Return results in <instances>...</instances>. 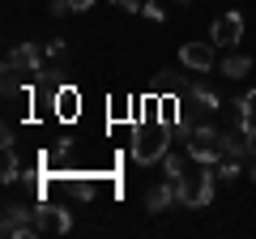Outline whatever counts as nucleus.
I'll list each match as a JSON object with an SVG mask.
<instances>
[{"instance_id": "nucleus-11", "label": "nucleus", "mask_w": 256, "mask_h": 239, "mask_svg": "<svg viewBox=\"0 0 256 239\" xmlns=\"http://www.w3.org/2000/svg\"><path fill=\"white\" fill-rule=\"evenodd\" d=\"M218 73H222V77H230V82H239V77L252 73V56H244V52H235V47H230V52L218 60Z\"/></svg>"}, {"instance_id": "nucleus-12", "label": "nucleus", "mask_w": 256, "mask_h": 239, "mask_svg": "<svg viewBox=\"0 0 256 239\" xmlns=\"http://www.w3.org/2000/svg\"><path fill=\"white\" fill-rule=\"evenodd\" d=\"M235 116H239V128H244L248 137H256V90H248L244 98L235 102Z\"/></svg>"}, {"instance_id": "nucleus-6", "label": "nucleus", "mask_w": 256, "mask_h": 239, "mask_svg": "<svg viewBox=\"0 0 256 239\" xmlns=\"http://www.w3.org/2000/svg\"><path fill=\"white\" fill-rule=\"evenodd\" d=\"M180 64L188 73H214L218 68V47L205 38V43H184L180 47Z\"/></svg>"}, {"instance_id": "nucleus-17", "label": "nucleus", "mask_w": 256, "mask_h": 239, "mask_svg": "<svg viewBox=\"0 0 256 239\" xmlns=\"http://www.w3.org/2000/svg\"><path fill=\"white\" fill-rule=\"evenodd\" d=\"M192 86H184L180 73H158V94H188Z\"/></svg>"}, {"instance_id": "nucleus-22", "label": "nucleus", "mask_w": 256, "mask_h": 239, "mask_svg": "<svg viewBox=\"0 0 256 239\" xmlns=\"http://www.w3.org/2000/svg\"><path fill=\"white\" fill-rule=\"evenodd\" d=\"M86 9H94V0H73V13H86Z\"/></svg>"}, {"instance_id": "nucleus-2", "label": "nucleus", "mask_w": 256, "mask_h": 239, "mask_svg": "<svg viewBox=\"0 0 256 239\" xmlns=\"http://www.w3.org/2000/svg\"><path fill=\"white\" fill-rule=\"evenodd\" d=\"M175 184H180V205H188V210H205V205L214 201L218 175H214L210 162H196V166H188Z\"/></svg>"}, {"instance_id": "nucleus-13", "label": "nucleus", "mask_w": 256, "mask_h": 239, "mask_svg": "<svg viewBox=\"0 0 256 239\" xmlns=\"http://www.w3.org/2000/svg\"><path fill=\"white\" fill-rule=\"evenodd\" d=\"M0 180H4V184H18V180H22L18 146H0Z\"/></svg>"}, {"instance_id": "nucleus-21", "label": "nucleus", "mask_w": 256, "mask_h": 239, "mask_svg": "<svg viewBox=\"0 0 256 239\" xmlns=\"http://www.w3.org/2000/svg\"><path fill=\"white\" fill-rule=\"evenodd\" d=\"M111 4H120V9H128V13H137L141 4H146V0H111Z\"/></svg>"}, {"instance_id": "nucleus-18", "label": "nucleus", "mask_w": 256, "mask_h": 239, "mask_svg": "<svg viewBox=\"0 0 256 239\" xmlns=\"http://www.w3.org/2000/svg\"><path fill=\"white\" fill-rule=\"evenodd\" d=\"M141 13H146L150 22H166V9L158 4V0H146V4H141Z\"/></svg>"}, {"instance_id": "nucleus-4", "label": "nucleus", "mask_w": 256, "mask_h": 239, "mask_svg": "<svg viewBox=\"0 0 256 239\" xmlns=\"http://www.w3.org/2000/svg\"><path fill=\"white\" fill-rule=\"evenodd\" d=\"M0 230L9 239H34L38 222H34V205L26 201H4V214H0Z\"/></svg>"}, {"instance_id": "nucleus-8", "label": "nucleus", "mask_w": 256, "mask_h": 239, "mask_svg": "<svg viewBox=\"0 0 256 239\" xmlns=\"http://www.w3.org/2000/svg\"><path fill=\"white\" fill-rule=\"evenodd\" d=\"M43 56H47L43 47L26 38V43H18V47L9 52V60H4V64H13L18 73H26V77H43Z\"/></svg>"}, {"instance_id": "nucleus-19", "label": "nucleus", "mask_w": 256, "mask_h": 239, "mask_svg": "<svg viewBox=\"0 0 256 239\" xmlns=\"http://www.w3.org/2000/svg\"><path fill=\"white\" fill-rule=\"evenodd\" d=\"M52 13L64 18V13H73V0H52Z\"/></svg>"}, {"instance_id": "nucleus-20", "label": "nucleus", "mask_w": 256, "mask_h": 239, "mask_svg": "<svg viewBox=\"0 0 256 239\" xmlns=\"http://www.w3.org/2000/svg\"><path fill=\"white\" fill-rule=\"evenodd\" d=\"M47 56H56V60H60V56H64V38H52V43H47Z\"/></svg>"}, {"instance_id": "nucleus-15", "label": "nucleus", "mask_w": 256, "mask_h": 239, "mask_svg": "<svg viewBox=\"0 0 256 239\" xmlns=\"http://www.w3.org/2000/svg\"><path fill=\"white\" fill-rule=\"evenodd\" d=\"M188 158L192 154H175V150H166L162 162H158V166H162V180H180V175L188 171Z\"/></svg>"}, {"instance_id": "nucleus-10", "label": "nucleus", "mask_w": 256, "mask_h": 239, "mask_svg": "<svg viewBox=\"0 0 256 239\" xmlns=\"http://www.w3.org/2000/svg\"><path fill=\"white\" fill-rule=\"evenodd\" d=\"M175 201H180V184H175V180H162V184H154V188L146 192V210H150V214L171 210Z\"/></svg>"}, {"instance_id": "nucleus-9", "label": "nucleus", "mask_w": 256, "mask_h": 239, "mask_svg": "<svg viewBox=\"0 0 256 239\" xmlns=\"http://www.w3.org/2000/svg\"><path fill=\"white\" fill-rule=\"evenodd\" d=\"M77 111H82V94H77V86H56L52 116L56 120H77Z\"/></svg>"}, {"instance_id": "nucleus-16", "label": "nucleus", "mask_w": 256, "mask_h": 239, "mask_svg": "<svg viewBox=\"0 0 256 239\" xmlns=\"http://www.w3.org/2000/svg\"><path fill=\"white\" fill-rule=\"evenodd\" d=\"M214 175H218V184H235L239 175H244V166H239V158H222V162L214 166Z\"/></svg>"}, {"instance_id": "nucleus-7", "label": "nucleus", "mask_w": 256, "mask_h": 239, "mask_svg": "<svg viewBox=\"0 0 256 239\" xmlns=\"http://www.w3.org/2000/svg\"><path fill=\"white\" fill-rule=\"evenodd\" d=\"M239 38H244V13H222V18H214V26H210V43L214 47H239Z\"/></svg>"}, {"instance_id": "nucleus-1", "label": "nucleus", "mask_w": 256, "mask_h": 239, "mask_svg": "<svg viewBox=\"0 0 256 239\" xmlns=\"http://www.w3.org/2000/svg\"><path fill=\"white\" fill-rule=\"evenodd\" d=\"M171 124H162V120H154V124H141L137 132H132V162L137 166H154L162 162V154L171 150Z\"/></svg>"}, {"instance_id": "nucleus-3", "label": "nucleus", "mask_w": 256, "mask_h": 239, "mask_svg": "<svg viewBox=\"0 0 256 239\" xmlns=\"http://www.w3.org/2000/svg\"><path fill=\"white\" fill-rule=\"evenodd\" d=\"M184 146H188L192 162H210V166H218L222 158H226V132H218L214 124H192Z\"/></svg>"}, {"instance_id": "nucleus-14", "label": "nucleus", "mask_w": 256, "mask_h": 239, "mask_svg": "<svg viewBox=\"0 0 256 239\" xmlns=\"http://www.w3.org/2000/svg\"><path fill=\"white\" fill-rule=\"evenodd\" d=\"M68 192H73L77 201H94V196H98V175H73V180H68Z\"/></svg>"}, {"instance_id": "nucleus-23", "label": "nucleus", "mask_w": 256, "mask_h": 239, "mask_svg": "<svg viewBox=\"0 0 256 239\" xmlns=\"http://www.w3.org/2000/svg\"><path fill=\"white\" fill-rule=\"evenodd\" d=\"M248 175H252V180H256V158H252V166H248Z\"/></svg>"}, {"instance_id": "nucleus-5", "label": "nucleus", "mask_w": 256, "mask_h": 239, "mask_svg": "<svg viewBox=\"0 0 256 239\" xmlns=\"http://www.w3.org/2000/svg\"><path fill=\"white\" fill-rule=\"evenodd\" d=\"M34 222H38V235H68L73 230V214L56 201H38L34 205Z\"/></svg>"}]
</instances>
